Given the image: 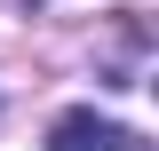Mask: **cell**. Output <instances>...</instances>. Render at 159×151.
Masks as SVG:
<instances>
[{
  "label": "cell",
  "instance_id": "1",
  "mask_svg": "<svg viewBox=\"0 0 159 151\" xmlns=\"http://www.w3.org/2000/svg\"><path fill=\"white\" fill-rule=\"evenodd\" d=\"M48 151H143L135 127H119V119H96V112H64L48 127Z\"/></svg>",
  "mask_w": 159,
  "mask_h": 151
}]
</instances>
